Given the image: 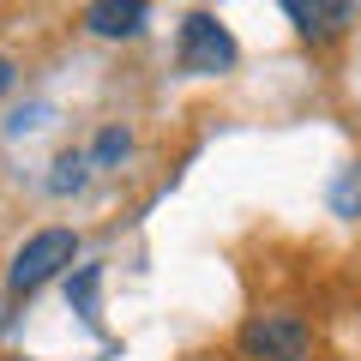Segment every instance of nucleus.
I'll return each mask as SVG.
<instances>
[{"instance_id": "f257e3e1", "label": "nucleus", "mask_w": 361, "mask_h": 361, "mask_svg": "<svg viewBox=\"0 0 361 361\" xmlns=\"http://www.w3.org/2000/svg\"><path fill=\"white\" fill-rule=\"evenodd\" d=\"M73 259H78V235H73V229H37V235L13 253L6 283H13V295H37V289L49 283V277H61Z\"/></svg>"}, {"instance_id": "f03ea898", "label": "nucleus", "mask_w": 361, "mask_h": 361, "mask_svg": "<svg viewBox=\"0 0 361 361\" xmlns=\"http://www.w3.org/2000/svg\"><path fill=\"white\" fill-rule=\"evenodd\" d=\"M235 343H241L247 361H307L313 355V331L301 313H253Z\"/></svg>"}, {"instance_id": "7ed1b4c3", "label": "nucleus", "mask_w": 361, "mask_h": 361, "mask_svg": "<svg viewBox=\"0 0 361 361\" xmlns=\"http://www.w3.org/2000/svg\"><path fill=\"white\" fill-rule=\"evenodd\" d=\"M235 66V37L229 25H223L217 13H187V25H180V73L193 78H217Z\"/></svg>"}, {"instance_id": "20e7f679", "label": "nucleus", "mask_w": 361, "mask_h": 361, "mask_svg": "<svg viewBox=\"0 0 361 361\" xmlns=\"http://www.w3.org/2000/svg\"><path fill=\"white\" fill-rule=\"evenodd\" d=\"M283 18L301 37L331 42V37H343V25L355 18V6H343V0H283Z\"/></svg>"}, {"instance_id": "39448f33", "label": "nucleus", "mask_w": 361, "mask_h": 361, "mask_svg": "<svg viewBox=\"0 0 361 361\" xmlns=\"http://www.w3.org/2000/svg\"><path fill=\"white\" fill-rule=\"evenodd\" d=\"M85 25L97 30V37H139L145 6L139 0H97V6H85Z\"/></svg>"}, {"instance_id": "423d86ee", "label": "nucleus", "mask_w": 361, "mask_h": 361, "mask_svg": "<svg viewBox=\"0 0 361 361\" xmlns=\"http://www.w3.org/2000/svg\"><path fill=\"white\" fill-rule=\"evenodd\" d=\"M331 211L337 217H361V163H349L343 175L331 180Z\"/></svg>"}, {"instance_id": "0eeeda50", "label": "nucleus", "mask_w": 361, "mask_h": 361, "mask_svg": "<svg viewBox=\"0 0 361 361\" xmlns=\"http://www.w3.org/2000/svg\"><path fill=\"white\" fill-rule=\"evenodd\" d=\"M97 277H103V271H97V265H85V271L73 277V283H66V295H73V307L85 313V319H97Z\"/></svg>"}, {"instance_id": "6e6552de", "label": "nucleus", "mask_w": 361, "mask_h": 361, "mask_svg": "<svg viewBox=\"0 0 361 361\" xmlns=\"http://www.w3.org/2000/svg\"><path fill=\"white\" fill-rule=\"evenodd\" d=\"M73 187H85V157L66 151L61 163H54V175H49V193H73Z\"/></svg>"}, {"instance_id": "1a4fd4ad", "label": "nucleus", "mask_w": 361, "mask_h": 361, "mask_svg": "<svg viewBox=\"0 0 361 361\" xmlns=\"http://www.w3.org/2000/svg\"><path fill=\"white\" fill-rule=\"evenodd\" d=\"M127 145H133L127 133H121V127H109L103 139H97V163H115V157H127Z\"/></svg>"}, {"instance_id": "9d476101", "label": "nucleus", "mask_w": 361, "mask_h": 361, "mask_svg": "<svg viewBox=\"0 0 361 361\" xmlns=\"http://www.w3.org/2000/svg\"><path fill=\"white\" fill-rule=\"evenodd\" d=\"M6 85H13V61L0 54V97H6Z\"/></svg>"}, {"instance_id": "9b49d317", "label": "nucleus", "mask_w": 361, "mask_h": 361, "mask_svg": "<svg viewBox=\"0 0 361 361\" xmlns=\"http://www.w3.org/2000/svg\"><path fill=\"white\" fill-rule=\"evenodd\" d=\"M307 361H313V355H307Z\"/></svg>"}]
</instances>
